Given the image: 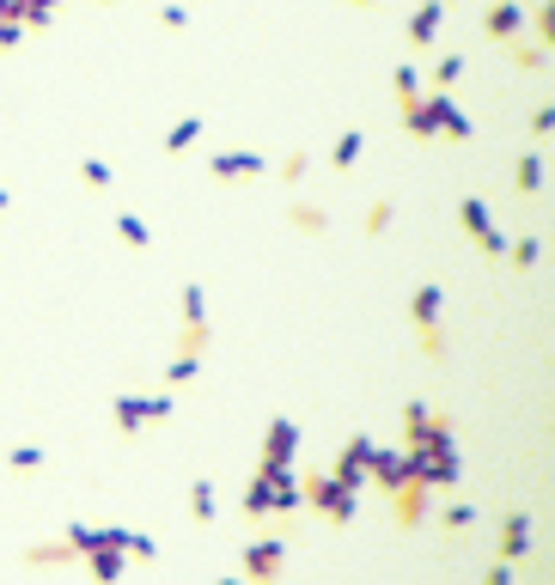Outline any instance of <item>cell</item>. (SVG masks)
Listing matches in <instances>:
<instances>
[{
  "label": "cell",
  "mask_w": 555,
  "mask_h": 585,
  "mask_svg": "<svg viewBox=\"0 0 555 585\" xmlns=\"http://www.w3.org/2000/svg\"><path fill=\"white\" fill-rule=\"evenodd\" d=\"M238 512H244V524H293L300 519V476L257 464L244 495H238Z\"/></svg>",
  "instance_id": "obj_1"
},
{
  "label": "cell",
  "mask_w": 555,
  "mask_h": 585,
  "mask_svg": "<svg viewBox=\"0 0 555 585\" xmlns=\"http://www.w3.org/2000/svg\"><path fill=\"white\" fill-rule=\"evenodd\" d=\"M300 512H312V519L348 531V524L360 519V495L348 488V481H336L330 469H305L300 476Z\"/></svg>",
  "instance_id": "obj_2"
},
{
  "label": "cell",
  "mask_w": 555,
  "mask_h": 585,
  "mask_svg": "<svg viewBox=\"0 0 555 585\" xmlns=\"http://www.w3.org/2000/svg\"><path fill=\"white\" fill-rule=\"evenodd\" d=\"M177 415V390H129V397H110V427L122 440H141L146 427H165Z\"/></svg>",
  "instance_id": "obj_3"
},
{
  "label": "cell",
  "mask_w": 555,
  "mask_h": 585,
  "mask_svg": "<svg viewBox=\"0 0 555 585\" xmlns=\"http://www.w3.org/2000/svg\"><path fill=\"white\" fill-rule=\"evenodd\" d=\"M439 312H446V293H439V281H422L410 293V329L415 342H422V354L434 366H446V324H439Z\"/></svg>",
  "instance_id": "obj_4"
},
{
  "label": "cell",
  "mask_w": 555,
  "mask_h": 585,
  "mask_svg": "<svg viewBox=\"0 0 555 585\" xmlns=\"http://www.w3.org/2000/svg\"><path fill=\"white\" fill-rule=\"evenodd\" d=\"M287 543H293V524H251V543L238 555V573L244 579H275L287 567Z\"/></svg>",
  "instance_id": "obj_5"
},
{
  "label": "cell",
  "mask_w": 555,
  "mask_h": 585,
  "mask_svg": "<svg viewBox=\"0 0 555 585\" xmlns=\"http://www.w3.org/2000/svg\"><path fill=\"white\" fill-rule=\"evenodd\" d=\"M458 232L476 245V257H482V262H501L507 238H501V226H494V214H489L482 195H464V202H458Z\"/></svg>",
  "instance_id": "obj_6"
},
{
  "label": "cell",
  "mask_w": 555,
  "mask_h": 585,
  "mask_svg": "<svg viewBox=\"0 0 555 585\" xmlns=\"http://www.w3.org/2000/svg\"><path fill=\"white\" fill-rule=\"evenodd\" d=\"M92 543H98V524H67L62 537H50V543H31V549H25V567H67V561H79Z\"/></svg>",
  "instance_id": "obj_7"
},
{
  "label": "cell",
  "mask_w": 555,
  "mask_h": 585,
  "mask_svg": "<svg viewBox=\"0 0 555 585\" xmlns=\"http://www.w3.org/2000/svg\"><path fill=\"white\" fill-rule=\"evenodd\" d=\"M269 165H275V159H269L263 147H226V153H208L214 183H257V177H269Z\"/></svg>",
  "instance_id": "obj_8"
},
{
  "label": "cell",
  "mask_w": 555,
  "mask_h": 585,
  "mask_svg": "<svg viewBox=\"0 0 555 585\" xmlns=\"http://www.w3.org/2000/svg\"><path fill=\"white\" fill-rule=\"evenodd\" d=\"M384 500H391V512H396V531H422L427 512H434V488H427L422 476H403Z\"/></svg>",
  "instance_id": "obj_9"
},
{
  "label": "cell",
  "mask_w": 555,
  "mask_h": 585,
  "mask_svg": "<svg viewBox=\"0 0 555 585\" xmlns=\"http://www.w3.org/2000/svg\"><path fill=\"white\" fill-rule=\"evenodd\" d=\"M293 457H300V421H293V415H269L263 445H257V464H269V469H293Z\"/></svg>",
  "instance_id": "obj_10"
},
{
  "label": "cell",
  "mask_w": 555,
  "mask_h": 585,
  "mask_svg": "<svg viewBox=\"0 0 555 585\" xmlns=\"http://www.w3.org/2000/svg\"><path fill=\"white\" fill-rule=\"evenodd\" d=\"M439 31H446V7H439V0H422V7L403 19V43H410V55H434Z\"/></svg>",
  "instance_id": "obj_11"
},
{
  "label": "cell",
  "mask_w": 555,
  "mask_h": 585,
  "mask_svg": "<svg viewBox=\"0 0 555 585\" xmlns=\"http://www.w3.org/2000/svg\"><path fill=\"white\" fill-rule=\"evenodd\" d=\"M367 457H372V440H367V433H348L342 452H336V464H330V476L348 481L355 495H367Z\"/></svg>",
  "instance_id": "obj_12"
},
{
  "label": "cell",
  "mask_w": 555,
  "mask_h": 585,
  "mask_svg": "<svg viewBox=\"0 0 555 585\" xmlns=\"http://www.w3.org/2000/svg\"><path fill=\"white\" fill-rule=\"evenodd\" d=\"M427 519H434V524H439V537H446V543L458 549V543H470V537H476V500H470V495H451L446 507L427 512Z\"/></svg>",
  "instance_id": "obj_13"
},
{
  "label": "cell",
  "mask_w": 555,
  "mask_h": 585,
  "mask_svg": "<svg viewBox=\"0 0 555 585\" xmlns=\"http://www.w3.org/2000/svg\"><path fill=\"white\" fill-rule=\"evenodd\" d=\"M519 31H525V7H519V0H489V7H482V37H489L494 50L513 43Z\"/></svg>",
  "instance_id": "obj_14"
},
{
  "label": "cell",
  "mask_w": 555,
  "mask_h": 585,
  "mask_svg": "<svg viewBox=\"0 0 555 585\" xmlns=\"http://www.w3.org/2000/svg\"><path fill=\"white\" fill-rule=\"evenodd\" d=\"M494 555H501V561H525V555H531V512H525V507H507V512H501Z\"/></svg>",
  "instance_id": "obj_15"
},
{
  "label": "cell",
  "mask_w": 555,
  "mask_h": 585,
  "mask_svg": "<svg viewBox=\"0 0 555 585\" xmlns=\"http://www.w3.org/2000/svg\"><path fill=\"white\" fill-rule=\"evenodd\" d=\"M62 7L67 0H7V13H13V25H25V37L31 31H50L62 19Z\"/></svg>",
  "instance_id": "obj_16"
},
{
  "label": "cell",
  "mask_w": 555,
  "mask_h": 585,
  "mask_svg": "<svg viewBox=\"0 0 555 585\" xmlns=\"http://www.w3.org/2000/svg\"><path fill=\"white\" fill-rule=\"evenodd\" d=\"M513 195H519V202H543V147L519 153V165H513Z\"/></svg>",
  "instance_id": "obj_17"
},
{
  "label": "cell",
  "mask_w": 555,
  "mask_h": 585,
  "mask_svg": "<svg viewBox=\"0 0 555 585\" xmlns=\"http://www.w3.org/2000/svg\"><path fill=\"white\" fill-rule=\"evenodd\" d=\"M360 153H367V129H342V134H336V147L324 153V165H330L336 177H348V171L360 165Z\"/></svg>",
  "instance_id": "obj_18"
},
{
  "label": "cell",
  "mask_w": 555,
  "mask_h": 585,
  "mask_svg": "<svg viewBox=\"0 0 555 585\" xmlns=\"http://www.w3.org/2000/svg\"><path fill=\"white\" fill-rule=\"evenodd\" d=\"M202 134H208V117H184V122H172V129H165V141H159V153H165V159H184L189 147L202 141Z\"/></svg>",
  "instance_id": "obj_19"
},
{
  "label": "cell",
  "mask_w": 555,
  "mask_h": 585,
  "mask_svg": "<svg viewBox=\"0 0 555 585\" xmlns=\"http://www.w3.org/2000/svg\"><path fill=\"white\" fill-rule=\"evenodd\" d=\"M287 226L305 238H330V208H317V202H287Z\"/></svg>",
  "instance_id": "obj_20"
},
{
  "label": "cell",
  "mask_w": 555,
  "mask_h": 585,
  "mask_svg": "<svg viewBox=\"0 0 555 585\" xmlns=\"http://www.w3.org/2000/svg\"><path fill=\"white\" fill-rule=\"evenodd\" d=\"M189 519H196L202 531H208V524L220 519V488H214L208 476H196V481H189Z\"/></svg>",
  "instance_id": "obj_21"
},
{
  "label": "cell",
  "mask_w": 555,
  "mask_h": 585,
  "mask_svg": "<svg viewBox=\"0 0 555 585\" xmlns=\"http://www.w3.org/2000/svg\"><path fill=\"white\" fill-rule=\"evenodd\" d=\"M501 262H507V269H513V274H531V269H537V262H543V238H537V232L513 238V245L501 250Z\"/></svg>",
  "instance_id": "obj_22"
},
{
  "label": "cell",
  "mask_w": 555,
  "mask_h": 585,
  "mask_svg": "<svg viewBox=\"0 0 555 585\" xmlns=\"http://www.w3.org/2000/svg\"><path fill=\"white\" fill-rule=\"evenodd\" d=\"M439 141H451V147L476 141V122L458 110V98H446V105H439Z\"/></svg>",
  "instance_id": "obj_23"
},
{
  "label": "cell",
  "mask_w": 555,
  "mask_h": 585,
  "mask_svg": "<svg viewBox=\"0 0 555 585\" xmlns=\"http://www.w3.org/2000/svg\"><path fill=\"white\" fill-rule=\"evenodd\" d=\"M110 226H117V238L129 245V257H146V250H153V232H146V220H141V214H129V208H122Z\"/></svg>",
  "instance_id": "obj_24"
},
{
  "label": "cell",
  "mask_w": 555,
  "mask_h": 585,
  "mask_svg": "<svg viewBox=\"0 0 555 585\" xmlns=\"http://www.w3.org/2000/svg\"><path fill=\"white\" fill-rule=\"evenodd\" d=\"M110 183H117V171H110V159H98V153H79V189L110 195Z\"/></svg>",
  "instance_id": "obj_25"
},
{
  "label": "cell",
  "mask_w": 555,
  "mask_h": 585,
  "mask_svg": "<svg viewBox=\"0 0 555 585\" xmlns=\"http://www.w3.org/2000/svg\"><path fill=\"white\" fill-rule=\"evenodd\" d=\"M43 464H50V445H37V440H19L13 452H7V469H13V476H37Z\"/></svg>",
  "instance_id": "obj_26"
},
{
  "label": "cell",
  "mask_w": 555,
  "mask_h": 585,
  "mask_svg": "<svg viewBox=\"0 0 555 585\" xmlns=\"http://www.w3.org/2000/svg\"><path fill=\"white\" fill-rule=\"evenodd\" d=\"M501 55H507V67H513V74H537V67H543V55H549V50H543V43H501Z\"/></svg>",
  "instance_id": "obj_27"
},
{
  "label": "cell",
  "mask_w": 555,
  "mask_h": 585,
  "mask_svg": "<svg viewBox=\"0 0 555 585\" xmlns=\"http://www.w3.org/2000/svg\"><path fill=\"white\" fill-rule=\"evenodd\" d=\"M464 55H439L434 67H427V91H458V79H464Z\"/></svg>",
  "instance_id": "obj_28"
},
{
  "label": "cell",
  "mask_w": 555,
  "mask_h": 585,
  "mask_svg": "<svg viewBox=\"0 0 555 585\" xmlns=\"http://www.w3.org/2000/svg\"><path fill=\"white\" fill-rule=\"evenodd\" d=\"M391 91H396V110H403V105H415V98H422V67H415V62H403V67L391 74Z\"/></svg>",
  "instance_id": "obj_29"
},
{
  "label": "cell",
  "mask_w": 555,
  "mask_h": 585,
  "mask_svg": "<svg viewBox=\"0 0 555 585\" xmlns=\"http://www.w3.org/2000/svg\"><path fill=\"white\" fill-rule=\"evenodd\" d=\"M391 226H396V202H391V195H379V202L367 208V220H360V232H367V238H384Z\"/></svg>",
  "instance_id": "obj_30"
},
{
  "label": "cell",
  "mask_w": 555,
  "mask_h": 585,
  "mask_svg": "<svg viewBox=\"0 0 555 585\" xmlns=\"http://www.w3.org/2000/svg\"><path fill=\"white\" fill-rule=\"evenodd\" d=\"M269 171H275V177L293 189V183H305V171H312V153H305V147H293V153L281 159V165H269Z\"/></svg>",
  "instance_id": "obj_31"
},
{
  "label": "cell",
  "mask_w": 555,
  "mask_h": 585,
  "mask_svg": "<svg viewBox=\"0 0 555 585\" xmlns=\"http://www.w3.org/2000/svg\"><path fill=\"white\" fill-rule=\"evenodd\" d=\"M531 25H537V43L543 50H555V0H537V7H525Z\"/></svg>",
  "instance_id": "obj_32"
},
{
  "label": "cell",
  "mask_w": 555,
  "mask_h": 585,
  "mask_svg": "<svg viewBox=\"0 0 555 585\" xmlns=\"http://www.w3.org/2000/svg\"><path fill=\"white\" fill-rule=\"evenodd\" d=\"M177 317H208V293H202V281H189L184 293H177Z\"/></svg>",
  "instance_id": "obj_33"
},
{
  "label": "cell",
  "mask_w": 555,
  "mask_h": 585,
  "mask_svg": "<svg viewBox=\"0 0 555 585\" xmlns=\"http://www.w3.org/2000/svg\"><path fill=\"white\" fill-rule=\"evenodd\" d=\"M513 579H519V561H501V555H494L489 567H482V585H513Z\"/></svg>",
  "instance_id": "obj_34"
},
{
  "label": "cell",
  "mask_w": 555,
  "mask_h": 585,
  "mask_svg": "<svg viewBox=\"0 0 555 585\" xmlns=\"http://www.w3.org/2000/svg\"><path fill=\"white\" fill-rule=\"evenodd\" d=\"M153 25H159V31H189V7H159Z\"/></svg>",
  "instance_id": "obj_35"
},
{
  "label": "cell",
  "mask_w": 555,
  "mask_h": 585,
  "mask_svg": "<svg viewBox=\"0 0 555 585\" xmlns=\"http://www.w3.org/2000/svg\"><path fill=\"white\" fill-rule=\"evenodd\" d=\"M549 129H555V110H549V105H537V110H531V141L543 147V141H549Z\"/></svg>",
  "instance_id": "obj_36"
},
{
  "label": "cell",
  "mask_w": 555,
  "mask_h": 585,
  "mask_svg": "<svg viewBox=\"0 0 555 585\" xmlns=\"http://www.w3.org/2000/svg\"><path fill=\"white\" fill-rule=\"evenodd\" d=\"M7 208H13V195H7V189H0V214H7Z\"/></svg>",
  "instance_id": "obj_37"
},
{
  "label": "cell",
  "mask_w": 555,
  "mask_h": 585,
  "mask_svg": "<svg viewBox=\"0 0 555 585\" xmlns=\"http://www.w3.org/2000/svg\"><path fill=\"white\" fill-rule=\"evenodd\" d=\"M348 7H379V0H348Z\"/></svg>",
  "instance_id": "obj_38"
},
{
  "label": "cell",
  "mask_w": 555,
  "mask_h": 585,
  "mask_svg": "<svg viewBox=\"0 0 555 585\" xmlns=\"http://www.w3.org/2000/svg\"><path fill=\"white\" fill-rule=\"evenodd\" d=\"M439 7H446V13H451V7H464V0H439Z\"/></svg>",
  "instance_id": "obj_39"
},
{
  "label": "cell",
  "mask_w": 555,
  "mask_h": 585,
  "mask_svg": "<svg viewBox=\"0 0 555 585\" xmlns=\"http://www.w3.org/2000/svg\"><path fill=\"white\" fill-rule=\"evenodd\" d=\"M0 19H13V13H7V0H0Z\"/></svg>",
  "instance_id": "obj_40"
},
{
  "label": "cell",
  "mask_w": 555,
  "mask_h": 585,
  "mask_svg": "<svg viewBox=\"0 0 555 585\" xmlns=\"http://www.w3.org/2000/svg\"><path fill=\"white\" fill-rule=\"evenodd\" d=\"M92 7H110V0H92Z\"/></svg>",
  "instance_id": "obj_41"
}]
</instances>
